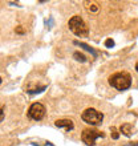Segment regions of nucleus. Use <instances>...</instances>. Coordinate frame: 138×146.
I'll return each mask as SVG.
<instances>
[{
	"label": "nucleus",
	"mask_w": 138,
	"mask_h": 146,
	"mask_svg": "<svg viewBox=\"0 0 138 146\" xmlns=\"http://www.w3.org/2000/svg\"><path fill=\"white\" fill-rule=\"evenodd\" d=\"M73 44H74V45H77V46H80V48H84V49L86 50V52H90L93 57H97V56H98V53H97L96 50L93 49V48H92L90 45L85 44V42H81V41H77V40H76V41H73Z\"/></svg>",
	"instance_id": "0eeeda50"
},
{
	"label": "nucleus",
	"mask_w": 138,
	"mask_h": 146,
	"mask_svg": "<svg viewBox=\"0 0 138 146\" xmlns=\"http://www.w3.org/2000/svg\"><path fill=\"white\" fill-rule=\"evenodd\" d=\"M81 118H82L84 122L89 123V125H94V126H96V125H100V123L102 122L104 114L101 113V111L96 110V109L88 108V109H85V110L82 111Z\"/></svg>",
	"instance_id": "7ed1b4c3"
},
{
	"label": "nucleus",
	"mask_w": 138,
	"mask_h": 146,
	"mask_svg": "<svg viewBox=\"0 0 138 146\" xmlns=\"http://www.w3.org/2000/svg\"><path fill=\"white\" fill-rule=\"evenodd\" d=\"M73 57H74V60H76V61L86 62V57H85L82 53H80V52H74V53H73Z\"/></svg>",
	"instance_id": "1a4fd4ad"
},
{
	"label": "nucleus",
	"mask_w": 138,
	"mask_h": 146,
	"mask_svg": "<svg viewBox=\"0 0 138 146\" xmlns=\"http://www.w3.org/2000/svg\"><path fill=\"white\" fill-rule=\"evenodd\" d=\"M0 84H1V77H0Z\"/></svg>",
	"instance_id": "f3484780"
},
{
	"label": "nucleus",
	"mask_w": 138,
	"mask_h": 146,
	"mask_svg": "<svg viewBox=\"0 0 138 146\" xmlns=\"http://www.w3.org/2000/svg\"><path fill=\"white\" fill-rule=\"evenodd\" d=\"M45 88L46 86H40V88H37V89H29V90H25V92L29 93V94H36V93H41Z\"/></svg>",
	"instance_id": "9d476101"
},
{
	"label": "nucleus",
	"mask_w": 138,
	"mask_h": 146,
	"mask_svg": "<svg viewBox=\"0 0 138 146\" xmlns=\"http://www.w3.org/2000/svg\"><path fill=\"white\" fill-rule=\"evenodd\" d=\"M44 115H45V106L42 104H40V102H34L28 109V117L34 119V121L42 119Z\"/></svg>",
	"instance_id": "39448f33"
},
{
	"label": "nucleus",
	"mask_w": 138,
	"mask_h": 146,
	"mask_svg": "<svg viewBox=\"0 0 138 146\" xmlns=\"http://www.w3.org/2000/svg\"><path fill=\"white\" fill-rule=\"evenodd\" d=\"M105 134L100 130L96 129H84L81 133V139L84 141V143H86L88 146H94L97 138H104Z\"/></svg>",
	"instance_id": "20e7f679"
},
{
	"label": "nucleus",
	"mask_w": 138,
	"mask_h": 146,
	"mask_svg": "<svg viewBox=\"0 0 138 146\" xmlns=\"http://www.w3.org/2000/svg\"><path fill=\"white\" fill-rule=\"evenodd\" d=\"M135 70L138 72V62H137V65H135Z\"/></svg>",
	"instance_id": "dca6fc26"
},
{
	"label": "nucleus",
	"mask_w": 138,
	"mask_h": 146,
	"mask_svg": "<svg viewBox=\"0 0 138 146\" xmlns=\"http://www.w3.org/2000/svg\"><path fill=\"white\" fill-rule=\"evenodd\" d=\"M54 125H56L57 127H65L66 131L73 130V127H74V125H73V121H72V119H66V118L57 119V121L54 122Z\"/></svg>",
	"instance_id": "423d86ee"
},
{
	"label": "nucleus",
	"mask_w": 138,
	"mask_h": 146,
	"mask_svg": "<svg viewBox=\"0 0 138 146\" xmlns=\"http://www.w3.org/2000/svg\"><path fill=\"white\" fill-rule=\"evenodd\" d=\"M4 115H5V108H4V105L0 104V122H3Z\"/></svg>",
	"instance_id": "f8f14e48"
},
{
	"label": "nucleus",
	"mask_w": 138,
	"mask_h": 146,
	"mask_svg": "<svg viewBox=\"0 0 138 146\" xmlns=\"http://www.w3.org/2000/svg\"><path fill=\"white\" fill-rule=\"evenodd\" d=\"M109 84L117 90H126L131 86V77L126 72H117L109 77Z\"/></svg>",
	"instance_id": "f257e3e1"
},
{
	"label": "nucleus",
	"mask_w": 138,
	"mask_h": 146,
	"mask_svg": "<svg viewBox=\"0 0 138 146\" xmlns=\"http://www.w3.org/2000/svg\"><path fill=\"white\" fill-rule=\"evenodd\" d=\"M110 131H111V138H113V139H118L119 134H118V131H117V129H115L114 126L110 127Z\"/></svg>",
	"instance_id": "9b49d317"
},
{
	"label": "nucleus",
	"mask_w": 138,
	"mask_h": 146,
	"mask_svg": "<svg viewBox=\"0 0 138 146\" xmlns=\"http://www.w3.org/2000/svg\"><path fill=\"white\" fill-rule=\"evenodd\" d=\"M105 46H106V48H111V46H114V40L107 38L106 41H105Z\"/></svg>",
	"instance_id": "ddd939ff"
},
{
	"label": "nucleus",
	"mask_w": 138,
	"mask_h": 146,
	"mask_svg": "<svg viewBox=\"0 0 138 146\" xmlns=\"http://www.w3.org/2000/svg\"><path fill=\"white\" fill-rule=\"evenodd\" d=\"M68 27H69V29L76 36H78V37H88L89 28L80 15L72 16V19L69 20V23H68Z\"/></svg>",
	"instance_id": "f03ea898"
},
{
	"label": "nucleus",
	"mask_w": 138,
	"mask_h": 146,
	"mask_svg": "<svg viewBox=\"0 0 138 146\" xmlns=\"http://www.w3.org/2000/svg\"><path fill=\"white\" fill-rule=\"evenodd\" d=\"M16 32H17V33H24V29L21 27H17L16 28Z\"/></svg>",
	"instance_id": "4468645a"
},
{
	"label": "nucleus",
	"mask_w": 138,
	"mask_h": 146,
	"mask_svg": "<svg viewBox=\"0 0 138 146\" xmlns=\"http://www.w3.org/2000/svg\"><path fill=\"white\" fill-rule=\"evenodd\" d=\"M131 129H133V125H131V123H122L121 127H119V131H121L123 135L130 137L131 135Z\"/></svg>",
	"instance_id": "6e6552de"
},
{
	"label": "nucleus",
	"mask_w": 138,
	"mask_h": 146,
	"mask_svg": "<svg viewBox=\"0 0 138 146\" xmlns=\"http://www.w3.org/2000/svg\"><path fill=\"white\" fill-rule=\"evenodd\" d=\"M125 146H138V142H131V143H127V145H125Z\"/></svg>",
	"instance_id": "2eb2a0df"
}]
</instances>
